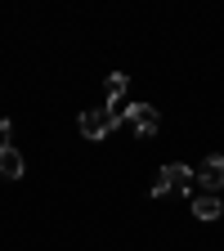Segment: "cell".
<instances>
[{
  "instance_id": "3957f363",
  "label": "cell",
  "mask_w": 224,
  "mask_h": 251,
  "mask_svg": "<svg viewBox=\"0 0 224 251\" xmlns=\"http://www.w3.org/2000/svg\"><path fill=\"white\" fill-rule=\"evenodd\" d=\"M121 121H130V126H135V135H144V139H152L157 130H162V117H157L152 103H135V108H125Z\"/></svg>"
},
{
  "instance_id": "6da1fadb",
  "label": "cell",
  "mask_w": 224,
  "mask_h": 251,
  "mask_svg": "<svg viewBox=\"0 0 224 251\" xmlns=\"http://www.w3.org/2000/svg\"><path fill=\"white\" fill-rule=\"evenodd\" d=\"M188 184H193V171H188V166H179V162H171V166H162V171H157V179H152V188H148V193H152V198H166V193H188Z\"/></svg>"
},
{
  "instance_id": "52a82bcc",
  "label": "cell",
  "mask_w": 224,
  "mask_h": 251,
  "mask_svg": "<svg viewBox=\"0 0 224 251\" xmlns=\"http://www.w3.org/2000/svg\"><path fill=\"white\" fill-rule=\"evenodd\" d=\"M125 85H130V76H125V72H112V76L103 81V99H108V108H112V112H117V103H121Z\"/></svg>"
},
{
  "instance_id": "7a4b0ae2",
  "label": "cell",
  "mask_w": 224,
  "mask_h": 251,
  "mask_svg": "<svg viewBox=\"0 0 224 251\" xmlns=\"http://www.w3.org/2000/svg\"><path fill=\"white\" fill-rule=\"evenodd\" d=\"M117 121H121V117H117L112 108H85V112H81V135H85V139H108V135L117 130Z\"/></svg>"
},
{
  "instance_id": "5b68a950",
  "label": "cell",
  "mask_w": 224,
  "mask_h": 251,
  "mask_svg": "<svg viewBox=\"0 0 224 251\" xmlns=\"http://www.w3.org/2000/svg\"><path fill=\"white\" fill-rule=\"evenodd\" d=\"M23 157H18V148L14 144H0V179H23Z\"/></svg>"
},
{
  "instance_id": "277c9868",
  "label": "cell",
  "mask_w": 224,
  "mask_h": 251,
  "mask_svg": "<svg viewBox=\"0 0 224 251\" xmlns=\"http://www.w3.org/2000/svg\"><path fill=\"white\" fill-rule=\"evenodd\" d=\"M193 179H198V184L206 188V193L215 198L220 188H224V157H206V162H202V166L193 171Z\"/></svg>"
},
{
  "instance_id": "8992f818",
  "label": "cell",
  "mask_w": 224,
  "mask_h": 251,
  "mask_svg": "<svg viewBox=\"0 0 224 251\" xmlns=\"http://www.w3.org/2000/svg\"><path fill=\"white\" fill-rule=\"evenodd\" d=\"M193 215L202 220V225H211V220H220V215H224V206H220V198L202 193V198H193Z\"/></svg>"
}]
</instances>
